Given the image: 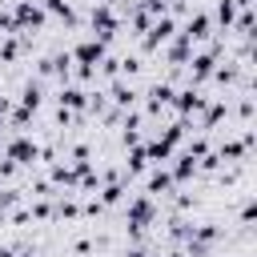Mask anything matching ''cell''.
<instances>
[{
	"mask_svg": "<svg viewBox=\"0 0 257 257\" xmlns=\"http://www.w3.org/2000/svg\"><path fill=\"white\" fill-rule=\"evenodd\" d=\"M213 32H217V28H213V16H209V4H197V8H193L181 24H177V36H185L193 48H201Z\"/></svg>",
	"mask_w": 257,
	"mask_h": 257,
	"instance_id": "7a4b0ae2",
	"label": "cell"
},
{
	"mask_svg": "<svg viewBox=\"0 0 257 257\" xmlns=\"http://www.w3.org/2000/svg\"><path fill=\"white\" fill-rule=\"evenodd\" d=\"M137 189H141L145 197H153V201H161L165 193H173V189H177V181H173V173H169L165 165H153V169H149V173H145V177L137 181Z\"/></svg>",
	"mask_w": 257,
	"mask_h": 257,
	"instance_id": "8992f818",
	"label": "cell"
},
{
	"mask_svg": "<svg viewBox=\"0 0 257 257\" xmlns=\"http://www.w3.org/2000/svg\"><path fill=\"white\" fill-rule=\"evenodd\" d=\"M12 8V20H16V28H28V32H44L52 20H48V12L40 8V0H12L8 4Z\"/></svg>",
	"mask_w": 257,
	"mask_h": 257,
	"instance_id": "277c9868",
	"label": "cell"
},
{
	"mask_svg": "<svg viewBox=\"0 0 257 257\" xmlns=\"http://www.w3.org/2000/svg\"><path fill=\"white\" fill-rule=\"evenodd\" d=\"M104 96H108V104H116V108H137L141 104V84L137 80H124V76H116V80H108L104 84Z\"/></svg>",
	"mask_w": 257,
	"mask_h": 257,
	"instance_id": "5b68a950",
	"label": "cell"
},
{
	"mask_svg": "<svg viewBox=\"0 0 257 257\" xmlns=\"http://www.w3.org/2000/svg\"><path fill=\"white\" fill-rule=\"evenodd\" d=\"M0 153L8 161H16L20 169H36V161H40V137H32V133H8Z\"/></svg>",
	"mask_w": 257,
	"mask_h": 257,
	"instance_id": "6da1fadb",
	"label": "cell"
},
{
	"mask_svg": "<svg viewBox=\"0 0 257 257\" xmlns=\"http://www.w3.org/2000/svg\"><path fill=\"white\" fill-rule=\"evenodd\" d=\"M165 169L173 173L177 185H193V181H197V157H189V153H181V149L165 161Z\"/></svg>",
	"mask_w": 257,
	"mask_h": 257,
	"instance_id": "52a82bcc",
	"label": "cell"
},
{
	"mask_svg": "<svg viewBox=\"0 0 257 257\" xmlns=\"http://www.w3.org/2000/svg\"><path fill=\"white\" fill-rule=\"evenodd\" d=\"M8 4H12V0H0V8H8Z\"/></svg>",
	"mask_w": 257,
	"mask_h": 257,
	"instance_id": "30bf717a",
	"label": "cell"
},
{
	"mask_svg": "<svg viewBox=\"0 0 257 257\" xmlns=\"http://www.w3.org/2000/svg\"><path fill=\"white\" fill-rule=\"evenodd\" d=\"M209 88H193V84H185V88H177L173 92V112L177 116H189V120H197L201 112H205V104H209Z\"/></svg>",
	"mask_w": 257,
	"mask_h": 257,
	"instance_id": "3957f363",
	"label": "cell"
},
{
	"mask_svg": "<svg viewBox=\"0 0 257 257\" xmlns=\"http://www.w3.org/2000/svg\"><path fill=\"white\" fill-rule=\"evenodd\" d=\"M189 56H193V44H189L185 36H173V40L161 48V60H165V64H189Z\"/></svg>",
	"mask_w": 257,
	"mask_h": 257,
	"instance_id": "ba28073f",
	"label": "cell"
},
{
	"mask_svg": "<svg viewBox=\"0 0 257 257\" xmlns=\"http://www.w3.org/2000/svg\"><path fill=\"white\" fill-rule=\"evenodd\" d=\"M16 257H44V249H40L36 241H28L24 249H16Z\"/></svg>",
	"mask_w": 257,
	"mask_h": 257,
	"instance_id": "9c48e42d",
	"label": "cell"
}]
</instances>
